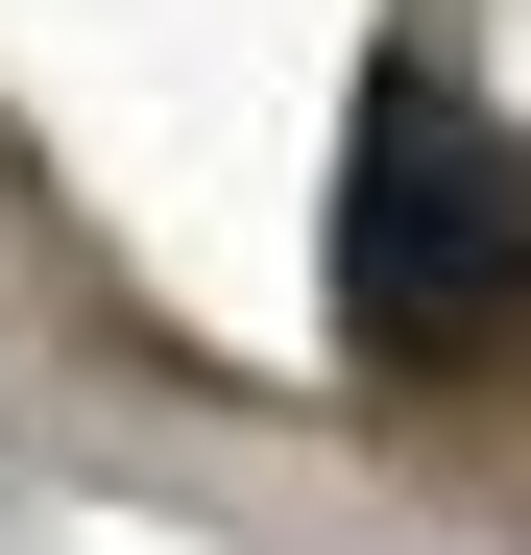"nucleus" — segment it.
Here are the masks:
<instances>
[{
  "label": "nucleus",
  "mask_w": 531,
  "mask_h": 555,
  "mask_svg": "<svg viewBox=\"0 0 531 555\" xmlns=\"http://www.w3.org/2000/svg\"><path fill=\"white\" fill-rule=\"evenodd\" d=\"M338 338L459 387V362L531 338V145L459 98L435 49L363 73V145H338Z\"/></svg>",
  "instance_id": "f257e3e1"
}]
</instances>
